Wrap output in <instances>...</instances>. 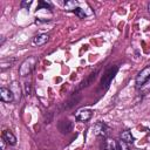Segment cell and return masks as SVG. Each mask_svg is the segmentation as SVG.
Here are the masks:
<instances>
[{"label": "cell", "mask_w": 150, "mask_h": 150, "mask_svg": "<svg viewBox=\"0 0 150 150\" xmlns=\"http://www.w3.org/2000/svg\"><path fill=\"white\" fill-rule=\"evenodd\" d=\"M35 64H36V57L35 56H29L28 59L23 60L22 63L19 67V74H20V76H27V75H29L33 71Z\"/></svg>", "instance_id": "1"}, {"label": "cell", "mask_w": 150, "mask_h": 150, "mask_svg": "<svg viewBox=\"0 0 150 150\" xmlns=\"http://www.w3.org/2000/svg\"><path fill=\"white\" fill-rule=\"evenodd\" d=\"M148 80H150V66H146L145 68H143L136 76V87L137 88H142L145 82H148Z\"/></svg>", "instance_id": "2"}, {"label": "cell", "mask_w": 150, "mask_h": 150, "mask_svg": "<svg viewBox=\"0 0 150 150\" xmlns=\"http://www.w3.org/2000/svg\"><path fill=\"white\" fill-rule=\"evenodd\" d=\"M93 131H94V134L96 136H103V137H105L108 135V132H109V128L103 122H97V123L94 124Z\"/></svg>", "instance_id": "3"}, {"label": "cell", "mask_w": 150, "mask_h": 150, "mask_svg": "<svg viewBox=\"0 0 150 150\" xmlns=\"http://www.w3.org/2000/svg\"><path fill=\"white\" fill-rule=\"evenodd\" d=\"M0 98L2 102H6V103H11L14 101V93L8 89V88H5V87H1L0 88Z\"/></svg>", "instance_id": "4"}, {"label": "cell", "mask_w": 150, "mask_h": 150, "mask_svg": "<svg viewBox=\"0 0 150 150\" xmlns=\"http://www.w3.org/2000/svg\"><path fill=\"white\" fill-rule=\"evenodd\" d=\"M91 116H93V111L89 110V109H81V110H79V111L76 112V115H75L76 120H77V121H81V122H87V121H89V120L91 118Z\"/></svg>", "instance_id": "5"}, {"label": "cell", "mask_w": 150, "mask_h": 150, "mask_svg": "<svg viewBox=\"0 0 150 150\" xmlns=\"http://www.w3.org/2000/svg\"><path fill=\"white\" fill-rule=\"evenodd\" d=\"M2 138L7 142V144L9 145H15L16 144V137L14 136V134L11 130H4L2 132Z\"/></svg>", "instance_id": "6"}, {"label": "cell", "mask_w": 150, "mask_h": 150, "mask_svg": "<svg viewBox=\"0 0 150 150\" xmlns=\"http://www.w3.org/2000/svg\"><path fill=\"white\" fill-rule=\"evenodd\" d=\"M48 40H49V35H48V34H40V35H38V36L34 38L33 43L36 45V46H42V45H45Z\"/></svg>", "instance_id": "7"}, {"label": "cell", "mask_w": 150, "mask_h": 150, "mask_svg": "<svg viewBox=\"0 0 150 150\" xmlns=\"http://www.w3.org/2000/svg\"><path fill=\"white\" fill-rule=\"evenodd\" d=\"M120 137H121L122 141H124V142H127V143H129V144H132V142H134V136H132V134H131L129 130L122 131L121 135H120Z\"/></svg>", "instance_id": "8"}, {"label": "cell", "mask_w": 150, "mask_h": 150, "mask_svg": "<svg viewBox=\"0 0 150 150\" xmlns=\"http://www.w3.org/2000/svg\"><path fill=\"white\" fill-rule=\"evenodd\" d=\"M117 146H118V150H132L130 144L124 142V141H122V139L117 141Z\"/></svg>", "instance_id": "9"}, {"label": "cell", "mask_w": 150, "mask_h": 150, "mask_svg": "<svg viewBox=\"0 0 150 150\" xmlns=\"http://www.w3.org/2000/svg\"><path fill=\"white\" fill-rule=\"evenodd\" d=\"M42 8H45V9H47V8L50 9V8H52V5H50L49 2H47V1H40L38 9H42Z\"/></svg>", "instance_id": "10"}, {"label": "cell", "mask_w": 150, "mask_h": 150, "mask_svg": "<svg viewBox=\"0 0 150 150\" xmlns=\"http://www.w3.org/2000/svg\"><path fill=\"white\" fill-rule=\"evenodd\" d=\"M30 5H32V1H30V0H29V1H22V2H21V7H27V8H28Z\"/></svg>", "instance_id": "11"}, {"label": "cell", "mask_w": 150, "mask_h": 150, "mask_svg": "<svg viewBox=\"0 0 150 150\" xmlns=\"http://www.w3.org/2000/svg\"><path fill=\"white\" fill-rule=\"evenodd\" d=\"M0 143H1V150H5V148H6V143H7V142H6V141H5V139L1 137Z\"/></svg>", "instance_id": "12"}, {"label": "cell", "mask_w": 150, "mask_h": 150, "mask_svg": "<svg viewBox=\"0 0 150 150\" xmlns=\"http://www.w3.org/2000/svg\"><path fill=\"white\" fill-rule=\"evenodd\" d=\"M26 94H29V83H26Z\"/></svg>", "instance_id": "13"}, {"label": "cell", "mask_w": 150, "mask_h": 150, "mask_svg": "<svg viewBox=\"0 0 150 150\" xmlns=\"http://www.w3.org/2000/svg\"><path fill=\"white\" fill-rule=\"evenodd\" d=\"M148 11H149V13H150V2H149V5H148Z\"/></svg>", "instance_id": "14"}]
</instances>
